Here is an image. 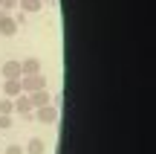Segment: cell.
I'll return each instance as SVG.
<instances>
[{"label":"cell","instance_id":"cell-1","mask_svg":"<svg viewBox=\"0 0 156 154\" xmlns=\"http://www.w3.org/2000/svg\"><path fill=\"white\" fill-rule=\"evenodd\" d=\"M20 87H23V93L44 90V87H46V79H44L41 73H35V76H20Z\"/></svg>","mask_w":156,"mask_h":154},{"label":"cell","instance_id":"cell-2","mask_svg":"<svg viewBox=\"0 0 156 154\" xmlns=\"http://www.w3.org/2000/svg\"><path fill=\"white\" fill-rule=\"evenodd\" d=\"M35 116H38V122H44V125H55V122H58V108H55V105L35 108Z\"/></svg>","mask_w":156,"mask_h":154},{"label":"cell","instance_id":"cell-3","mask_svg":"<svg viewBox=\"0 0 156 154\" xmlns=\"http://www.w3.org/2000/svg\"><path fill=\"white\" fill-rule=\"evenodd\" d=\"M0 35H3V38L17 35V23H15V17H12L9 12H0Z\"/></svg>","mask_w":156,"mask_h":154},{"label":"cell","instance_id":"cell-4","mask_svg":"<svg viewBox=\"0 0 156 154\" xmlns=\"http://www.w3.org/2000/svg\"><path fill=\"white\" fill-rule=\"evenodd\" d=\"M0 73H3V79H20V76H23V70H20V61H15V58L3 61Z\"/></svg>","mask_w":156,"mask_h":154},{"label":"cell","instance_id":"cell-5","mask_svg":"<svg viewBox=\"0 0 156 154\" xmlns=\"http://www.w3.org/2000/svg\"><path fill=\"white\" fill-rule=\"evenodd\" d=\"M12 108H15L17 111V114H20V116H29V114H32V102H29V96H26V93H20V96H15V99H12Z\"/></svg>","mask_w":156,"mask_h":154},{"label":"cell","instance_id":"cell-6","mask_svg":"<svg viewBox=\"0 0 156 154\" xmlns=\"http://www.w3.org/2000/svg\"><path fill=\"white\" fill-rule=\"evenodd\" d=\"M29 96V102H32V108H44V105H52V96H49V90H32V93H26Z\"/></svg>","mask_w":156,"mask_h":154},{"label":"cell","instance_id":"cell-7","mask_svg":"<svg viewBox=\"0 0 156 154\" xmlns=\"http://www.w3.org/2000/svg\"><path fill=\"white\" fill-rule=\"evenodd\" d=\"M3 93H6V99H15V96H20V93H23V87H20V79H6V81H3Z\"/></svg>","mask_w":156,"mask_h":154},{"label":"cell","instance_id":"cell-8","mask_svg":"<svg viewBox=\"0 0 156 154\" xmlns=\"http://www.w3.org/2000/svg\"><path fill=\"white\" fill-rule=\"evenodd\" d=\"M20 70H23V76L41 73V58H23V61H20Z\"/></svg>","mask_w":156,"mask_h":154},{"label":"cell","instance_id":"cell-9","mask_svg":"<svg viewBox=\"0 0 156 154\" xmlns=\"http://www.w3.org/2000/svg\"><path fill=\"white\" fill-rule=\"evenodd\" d=\"M26 154H46V143L41 137H32L26 143Z\"/></svg>","mask_w":156,"mask_h":154},{"label":"cell","instance_id":"cell-10","mask_svg":"<svg viewBox=\"0 0 156 154\" xmlns=\"http://www.w3.org/2000/svg\"><path fill=\"white\" fill-rule=\"evenodd\" d=\"M17 9H23L26 15H32V12H41V9H44V3H41V0H20Z\"/></svg>","mask_w":156,"mask_h":154},{"label":"cell","instance_id":"cell-11","mask_svg":"<svg viewBox=\"0 0 156 154\" xmlns=\"http://www.w3.org/2000/svg\"><path fill=\"white\" fill-rule=\"evenodd\" d=\"M12 111H15V108H12V99H0V114H6V116H9Z\"/></svg>","mask_w":156,"mask_h":154},{"label":"cell","instance_id":"cell-12","mask_svg":"<svg viewBox=\"0 0 156 154\" xmlns=\"http://www.w3.org/2000/svg\"><path fill=\"white\" fill-rule=\"evenodd\" d=\"M17 3H20V0H3V3H0V12H12V9H17Z\"/></svg>","mask_w":156,"mask_h":154},{"label":"cell","instance_id":"cell-13","mask_svg":"<svg viewBox=\"0 0 156 154\" xmlns=\"http://www.w3.org/2000/svg\"><path fill=\"white\" fill-rule=\"evenodd\" d=\"M6 128H12V119L6 114H0V131H6Z\"/></svg>","mask_w":156,"mask_h":154},{"label":"cell","instance_id":"cell-14","mask_svg":"<svg viewBox=\"0 0 156 154\" xmlns=\"http://www.w3.org/2000/svg\"><path fill=\"white\" fill-rule=\"evenodd\" d=\"M12 17H15L17 26H20V23H26V12H17V15H12Z\"/></svg>","mask_w":156,"mask_h":154},{"label":"cell","instance_id":"cell-15","mask_svg":"<svg viewBox=\"0 0 156 154\" xmlns=\"http://www.w3.org/2000/svg\"><path fill=\"white\" fill-rule=\"evenodd\" d=\"M6 154H23L20 145H6Z\"/></svg>","mask_w":156,"mask_h":154},{"label":"cell","instance_id":"cell-16","mask_svg":"<svg viewBox=\"0 0 156 154\" xmlns=\"http://www.w3.org/2000/svg\"><path fill=\"white\" fill-rule=\"evenodd\" d=\"M41 3H52V0H41Z\"/></svg>","mask_w":156,"mask_h":154},{"label":"cell","instance_id":"cell-17","mask_svg":"<svg viewBox=\"0 0 156 154\" xmlns=\"http://www.w3.org/2000/svg\"><path fill=\"white\" fill-rule=\"evenodd\" d=\"M0 3H3V0H0Z\"/></svg>","mask_w":156,"mask_h":154}]
</instances>
